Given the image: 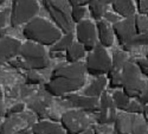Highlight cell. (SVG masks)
<instances>
[{
  "instance_id": "6da1fadb",
  "label": "cell",
  "mask_w": 148,
  "mask_h": 134,
  "mask_svg": "<svg viewBox=\"0 0 148 134\" xmlns=\"http://www.w3.org/2000/svg\"><path fill=\"white\" fill-rule=\"evenodd\" d=\"M85 83V67L81 63H68L56 67L45 84L47 94L55 97H63L79 90Z\"/></svg>"
},
{
  "instance_id": "7a4b0ae2",
  "label": "cell",
  "mask_w": 148,
  "mask_h": 134,
  "mask_svg": "<svg viewBox=\"0 0 148 134\" xmlns=\"http://www.w3.org/2000/svg\"><path fill=\"white\" fill-rule=\"evenodd\" d=\"M23 36L29 42H33L42 46H52L60 39L63 32L49 20L36 17L25 24Z\"/></svg>"
},
{
  "instance_id": "3957f363",
  "label": "cell",
  "mask_w": 148,
  "mask_h": 134,
  "mask_svg": "<svg viewBox=\"0 0 148 134\" xmlns=\"http://www.w3.org/2000/svg\"><path fill=\"white\" fill-rule=\"evenodd\" d=\"M43 5L55 25L63 32V34L72 32L73 21L71 19V7L68 0H43Z\"/></svg>"
},
{
  "instance_id": "277c9868",
  "label": "cell",
  "mask_w": 148,
  "mask_h": 134,
  "mask_svg": "<svg viewBox=\"0 0 148 134\" xmlns=\"http://www.w3.org/2000/svg\"><path fill=\"white\" fill-rule=\"evenodd\" d=\"M19 56L25 62L29 70L46 69L50 63L44 46L29 41L21 44Z\"/></svg>"
},
{
  "instance_id": "5b68a950",
  "label": "cell",
  "mask_w": 148,
  "mask_h": 134,
  "mask_svg": "<svg viewBox=\"0 0 148 134\" xmlns=\"http://www.w3.org/2000/svg\"><path fill=\"white\" fill-rule=\"evenodd\" d=\"M84 67L85 71L91 76H104L112 68V58L108 55L104 46L97 44L94 50L87 56Z\"/></svg>"
},
{
  "instance_id": "8992f818",
  "label": "cell",
  "mask_w": 148,
  "mask_h": 134,
  "mask_svg": "<svg viewBox=\"0 0 148 134\" xmlns=\"http://www.w3.org/2000/svg\"><path fill=\"white\" fill-rule=\"evenodd\" d=\"M39 11L37 0H12L10 23L12 27L25 25L36 18Z\"/></svg>"
},
{
  "instance_id": "52a82bcc",
  "label": "cell",
  "mask_w": 148,
  "mask_h": 134,
  "mask_svg": "<svg viewBox=\"0 0 148 134\" xmlns=\"http://www.w3.org/2000/svg\"><path fill=\"white\" fill-rule=\"evenodd\" d=\"M145 83L136 63L127 62L122 69V90L129 99H138L145 88Z\"/></svg>"
},
{
  "instance_id": "ba28073f",
  "label": "cell",
  "mask_w": 148,
  "mask_h": 134,
  "mask_svg": "<svg viewBox=\"0 0 148 134\" xmlns=\"http://www.w3.org/2000/svg\"><path fill=\"white\" fill-rule=\"evenodd\" d=\"M134 17L122 19L113 25L114 34L119 42V45L122 47L123 51H130L134 47V39L136 37Z\"/></svg>"
},
{
  "instance_id": "9c48e42d",
  "label": "cell",
  "mask_w": 148,
  "mask_h": 134,
  "mask_svg": "<svg viewBox=\"0 0 148 134\" xmlns=\"http://www.w3.org/2000/svg\"><path fill=\"white\" fill-rule=\"evenodd\" d=\"M60 125L66 134H81L89 128L90 122L83 111L75 109V111L65 112L60 116Z\"/></svg>"
},
{
  "instance_id": "30bf717a",
  "label": "cell",
  "mask_w": 148,
  "mask_h": 134,
  "mask_svg": "<svg viewBox=\"0 0 148 134\" xmlns=\"http://www.w3.org/2000/svg\"><path fill=\"white\" fill-rule=\"evenodd\" d=\"M76 38L79 44H82L85 49V51H92L94 47L97 45V31L96 25L90 20H82L76 26Z\"/></svg>"
},
{
  "instance_id": "8fae6325",
  "label": "cell",
  "mask_w": 148,
  "mask_h": 134,
  "mask_svg": "<svg viewBox=\"0 0 148 134\" xmlns=\"http://www.w3.org/2000/svg\"><path fill=\"white\" fill-rule=\"evenodd\" d=\"M117 114L113 97L108 93H103L100 96V109L96 112V121L98 125H112L115 122Z\"/></svg>"
},
{
  "instance_id": "7c38bea8",
  "label": "cell",
  "mask_w": 148,
  "mask_h": 134,
  "mask_svg": "<svg viewBox=\"0 0 148 134\" xmlns=\"http://www.w3.org/2000/svg\"><path fill=\"white\" fill-rule=\"evenodd\" d=\"M63 99L68 101L70 104H72L73 107L78 108L79 111H83V112L96 113L100 109V99H97V97L69 94V95L63 96Z\"/></svg>"
},
{
  "instance_id": "4fadbf2b",
  "label": "cell",
  "mask_w": 148,
  "mask_h": 134,
  "mask_svg": "<svg viewBox=\"0 0 148 134\" xmlns=\"http://www.w3.org/2000/svg\"><path fill=\"white\" fill-rule=\"evenodd\" d=\"M21 43L12 37H3L0 39V67L12 60L20 52Z\"/></svg>"
},
{
  "instance_id": "5bb4252c",
  "label": "cell",
  "mask_w": 148,
  "mask_h": 134,
  "mask_svg": "<svg viewBox=\"0 0 148 134\" xmlns=\"http://www.w3.org/2000/svg\"><path fill=\"white\" fill-rule=\"evenodd\" d=\"M26 124L25 118L19 115L8 116L0 126V134H32V131L26 127Z\"/></svg>"
},
{
  "instance_id": "9a60e30c",
  "label": "cell",
  "mask_w": 148,
  "mask_h": 134,
  "mask_svg": "<svg viewBox=\"0 0 148 134\" xmlns=\"http://www.w3.org/2000/svg\"><path fill=\"white\" fill-rule=\"evenodd\" d=\"M96 31H97V38L100 41V44L104 47H110L114 44V31L113 25H110L104 19L97 20L96 23Z\"/></svg>"
},
{
  "instance_id": "2e32d148",
  "label": "cell",
  "mask_w": 148,
  "mask_h": 134,
  "mask_svg": "<svg viewBox=\"0 0 148 134\" xmlns=\"http://www.w3.org/2000/svg\"><path fill=\"white\" fill-rule=\"evenodd\" d=\"M32 134H66L62 125L51 121H39L32 125Z\"/></svg>"
},
{
  "instance_id": "e0dca14e",
  "label": "cell",
  "mask_w": 148,
  "mask_h": 134,
  "mask_svg": "<svg viewBox=\"0 0 148 134\" xmlns=\"http://www.w3.org/2000/svg\"><path fill=\"white\" fill-rule=\"evenodd\" d=\"M113 12L116 13L119 17L126 18H133L136 12V6L133 3V0H115L112 4Z\"/></svg>"
},
{
  "instance_id": "ac0fdd59",
  "label": "cell",
  "mask_w": 148,
  "mask_h": 134,
  "mask_svg": "<svg viewBox=\"0 0 148 134\" xmlns=\"http://www.w3.org/2000/svg\"><path fill=\"white\" fill-rule=\"evenodd\" d=\"M133 118L134 114H129L127 112L117 114L114 122L115 134H130L133 126Z\"/></svg>"
},
{
  "instance_id": "d6986e66",
  "label": "cell",
  "mask_w": 148,
  "mask_h": 134,
  "mask_svg": "<svg viewBox=\"0 0 148 134\" xmlns=\"http://www.w3.org/2000/svg\"><path fill=\"white\" fill-rule=\"evenodd\" d=\"M107 83H108V78L106 76H98L96 80H94L89 84V87L85 88L84 95L100 99V96L104 93V89L107 87Z\"/></svg>"
},
{
  "instance_id": "ffe728a7",
  "label": "cell",
  "mask_w": 148,
  "mask_h": 134,
  "mask_svg": "<svg viewBox=\"0 0 148 134\" xmlns=\"http://www.w3.org/2000/svg\"><path fill=\"white\" fill-rule=\"evenodd\" d=\"M85 49L82 44H79L78 42H73L69 49L65 51V58L68 63H77L79 62V59H82L85 55Z\"/></svg>"
},
{
  "instance_id": "44dd1931",
  "label": "cell",
  "mask_w": 148,
  "mask_h": 134,
  "mask_svg": "<svg viewBox=\"0 0 148 134\" xmlns=\"http://www.w3.org/2000/svg\"><path fill=\"white\" fill-rule=\"evenodd\" d=\"M73 43V33H64L60 37V39L51 46V54H60L63 51H66L69 46Z\"/></svg>"
},
{
  "instance_id": "7402d4cb",
  "label": "cell",
  "mask_w": 148,
  "mask_h": 134,
  "mask_svg": "<svg viewBox=\"0 0 148 134\" xmlns=\"http://www.w3.org/2000/svg\"><path fill=\"white\" fill-rule=\"evenodd\" d=\"M113 97V101H114V104L116 107V109H120L122 112H126L127 108L130 103V100L128 97V95L123 91V90H115L112 95Z\"/></svg>"
},
{
  "instance_id": "603a6c76",
  "label": "cell",
  "mask_w": 148,
  "mask_h": 134,
  "mask_svg": "<svg viewBox=\"0 0 148 134\" xmlns=\"http://www.w3.org/2000/svg\"><path fill=\"white\" fill-rule=\"evenodd\" d=\"M128 62L127 60V54L126 51H114L112 56V68L109 71H122L125 64Z\"/></svg>"
},
{
  "instance_id": "cb8c5ba5",
  "label": "cell",
  "mask_w": 148,
  "mask_h": 134,
  "mask_svg": "<svg viewBox=\"0 0 148 134\" xmlns=\"http://www.w3.org/2000/svg\"><path fill=\"white\" fill-rule=\"evenodd\" d=\"M89 11H90V14L91 18L95 20H101L103 19L104 14H106V5H103L102 3L97 1V0H91V3L88 5Z\"/></svg>"
},
{
  "instance_id": "d4e9b609",
  "label": "cell",
  "mask_w": 148,
  "mask_h": 134,
  "mask_svg": "<svg viewBox=\"0 0 148 134\" xmlns=\"http://www.w3.org/2000/svg\"><path fill=\"white\" fill-rule=\"evenodd\" d=\"M148 132V125L145 121L143 116L135 115L133 118V126H132V132L130 134H147Z\"/></svg>"
},
{
  "instance_id": "484cf974",
  "label": "cell",
  "mask_w": 148,
  "mask_h": 134,
  "mask_svg": "<svg viewBox=\"0 0 148 134\" xmlns=\"http://www.w3.org/2000/svg\"><path fill=\"white\" fill-rule=\"evenodd\" d=\"M107 76H108V86L110 89L122 88V71H109Z\"/></svg>"
},
{
  "instance_id": "4316f807",
  "label": "cell",
  "mask_w": 148,
  "mask_h": 134,
  "mask_svg": "<svg viewBox=\"0 0 148 134\" xmlns=\"http://www.w3.org/2000/svg\"><path fill=\"white\" fill-rule=\"evenodd\" d=\"M134 25L136 34L148 31V18L146 14H136L134 17Z\"/></svg>"
},
{
  "instance_id": "83f0119b",
  "label": "cell",
  "mask_w": 148,
  "mask_h": 134,
  "mask_svg": "<svg viewBox=\"0 0 148 134\" xmlns=\"http://www.w3.org/2000/svg\"><path fill=\"white\" fill-rule=\"evenodd\" d=\"M85 13H87V10L85 6H76V7H71V19L73 21V24H78L82 21V19L84 18Z\"/></svg>"
},
{
  "instance_id": "f1b7e54d",
  "label": "cell",
  "mask_w": 148,
  "mask_h": 134,
  "mask_svg": "<svg viewBox=\"0 0 148 134\" xmlns=\"http://www.w3.org/2000/svg\"><path fill=\"white\" fill-rule=\"evenodd\" d=\"M126 112L129 113V114H135V115L142 114V112H143V106H142L138 100L133 99V100H130V103H129V106H128V108H127Z\"/></svg>"
},
{
  "instance_id": "f546056e",
  "label": "cell",
  "mask_w": 148,
  "mask_h": 134,
  "mask_svg": "<svg viewBox=\"0 0 148 134\" xmlns=\"http://www.w3.org/2000/svg\"><path fill=\"white\" fill-rule=\"evenodd\" d=\"M25 109V104L24 103H16L12 106L8 111L5 112V116L8 118V116H12V115H18V114H21Z\"/></svg>"
},
{
  "instance_id": "4dcf8cb0",
  "label": "cell",
  "mask_w": 148,
  "mask_h": 134,
  "mask_svg": "<svg viewBox=\"0 0 148 134\" xmlns=\"http://www.w3.org/2000/svg\"><path fill=\"white\" fill-rule=\"evenodd\" d=\"M94 134H115V131L109 125H96L92 128Z\"/></svg>"
},
{
  "instance_id": "1f68e13d",
  "label": "cell",
  "mask_w": 148,
  "mask_h": 134,
  "mask_svg": "<svg viewBox=\"0 0 148 134\" xmlns=\"http://www.w3.org/2000/svg\"><path fill=\"white\" fill-rule=\"evenodd\" d=\"M42 82V78H40V76L37 74L36 72V70H30L29 71V74H27V76H26V83L27 84H39Z\"/></svg>"
},
{
  "instance_id": "d6a6232c",
  "label": "cell",
  "mask_w": 148,
  "mask_h": 134,
  "mask_svg": "<svg viewBox=\"0 0 148 134\" xmlns=\"http://www.w3.org/2000/svg\"><path fill=\"white\" fill-rule=\"evenodd\" d=\"M145 45H148V31L136 34V37L134 39V46H145Z\"/></svg>"
},
{
  "instance_id": "836d02e7",
  "label": "cell",
  "mask_w": 148,
  "mask_h": 134,
  "mask_svg": "<svg viewBox=\"0 0 148 134\" xmlns=\"http://www.w3.org/2000/svg\"><path fill=\"white\" fill-rule=\"evenodd\" d=\"M136 1V10L139 14H147L148 13V0H135Z\"/></svg>"
},
{
  "instance_id": "e575fe53",
  "label": "cell",
  "mask_w": 148,
  "mask_h": 134,
  "mask_svg": "<svg viewBox=\"0 0 148 134\" xmlns=\"http://www.w3.org/2000/svg\"><path fill=\"white\" fill-rule=\"evenodd\" d=\"M138 101H139L142 106L148 104V82L145 83V88H143V90L141 91V94L139 95Z\"/></svg>"
},
{
  "instance_id": "d590c367",
  "label": "cell",
  "mask_w": 148,
  "mask_h": 134,
  "mask_svg": "<svg viewBox=\"0 0 148 134\" xmlns=\"http://www.w3.org/2000/svg\"><path fill=\"white\" fill-rule=\"evenodd\" d=\"M136 65L139 67L141 74L148 78V60L147 59H140L136 62Z\"/></svg>"
},
{
  "instance_id": "8d00e7d4",
  "label": "cell",
  "mask_w": 148,
  "mask_h": 134,
  "mask_svg": "<svg viewBox=\"0 0 148 134\" xmlns=\"http://www.w3.org/2000/svg\"><path fill=\"white\" fill-rule=\"evenodd\" d=\"M104 20L106 21H108V23H112L113 25L115 23H117V21H120L121 19H120V17L116 14V13H114V12H106V14H104Z\"/></svg>"
},
{
  "instance_id": "74e56055",
  "label": "cell",
  "mask_w": 148,
  "mask_h": 134,
  "mask_svg": "<svg viewBox=\"0 0 148 134\" xmlns=\"http://www.w3.org/2000/svg\"><path fill=\"white\" fill-rule=\"evenodd\" d=\"M70 7H76V6H85L91 3V0H68Z\"/></svg>"
},
{
  "instance_id": "f35d334b",
  "label": "cell",
  "mask_w": 148,
  "mask_h": 134,
  "mask_svg": "<svg viewBox=\"0 0 148 134\" xmlns=\"http://www.w3.org/2000/svg\"><path fill=\"white\" fill-rule=\"evenodd\" d=\"M5 114V106H4V94L3 90L0 88V116H3Z\"/></svg>"
},
{
  "instance_id": "ab89813d",
  "label": "cell",
  "mask_w": 148,
  "mask_h": 134,
  "mask_svg": "<svg viewBox=\"0 0 148 134\" xmlns=\"http://www.w3.org/2000/svg\"><path fill=\"white\" fill-rule=\"evenodd\" d=\"M6 25V13L0 11V31H1Z\"/></svg>"
},
{
  "instance_id": "60d3db41",
  "label": "cell",
  "mask_w": 148,
  "mask_h": 134,
  "mask_svg": "<svg viewBox=\"0 0 148 134\" xmlns=\"http://www.w3.org/2000/svg\"><path fill=\"white\" fill-rule=\"evenodd\" d=\"M142 116H143L145 121H146V122H147V125H148V104L143 106V112H142Z\"/></svg>"
},
{
  "instance_id": "b9f144b4",
  "label": "cell",
  "mask_w": 148,
  "mask_h": 134,
  "mask_svg": "<svg viewBox=\"0 0 148 134\" xmlns=\"http://www.w3.org/2000/svg\"><path fill=\"white\" fill-rule=\"evenodd\" d=\"M97 1H100V3H102L103 5H109V4H113L115 0H97Z\"/></svg>"
},
{
  "instance_id": "7bdbcfd3",
  "label": "cell",
  "mask_w": 148,
  "mask_h": 134,
  "mask_svg": "<svg viewBox=\"0 0 148 134\" xmlns=\"http://www.w3.org/2000/svg\"><path fill=\"white\" fill-rule=\"evenodd\" d=\"M81 134H94V132L92 131H90V129H87V131H84L83 133H81Z\"/></svg>"
},
{
  "instance_id": "ee69618b",
  "label": "cell",
  "mask_w": 148,
  "mask_h": 134,
  "mask_svg": "<svg viewBox=\"0 0 148 134\" xmlns=\"http://www.w3.org/2000/svg\"><path fill=\"white\" fill-rule=\"evenodd\" d=\"M6 1H7V0H0V6H1L3 4H5Z\"/></svg>"
},
{
  "instance_id": "f6af8a7d",
  "label": "cell",
  "mask_w": 148,
  "mask_h": 134,
  "mask_svg": "<svg viewBox=\"0 0 148 134\" xmlns=\"http://www.w3.org/2000/svg\"><path fill=\"white\" fill-rule=\"evenodd\" d=\"M146 59L148 60V50H147V52H146Z\"/></svg>"
},
{
  "instance_id": "bcb514c9",
  "label": "cell",
  "mask_w": 148,
  "mask_h": 134,
  "mask_svg": "<svg viewBox=\"0 0 148 134\" xmlns=\"http://www.w3.org/2000/svg\"><path fill=\"white\" fill-rule=\"evenodd\" d=\"M146 16H147V18H148V13H147V14H146Z\"/></svg>"
},
{
  "instance_id": "7dc6e473",
  "label": "cell",
  "mask_w": 148,
  "mask_h": 134,
  "mask_svg": "<svg viewBox=\"0 0 148 134\" xmlns=\"http://www.w3.org/2000/svg\"><path fill=\"white\" fill-rule=\"evenodd\" d=\"M147 134H148V132H147Z\"/></svg>"
}]
</instances>
